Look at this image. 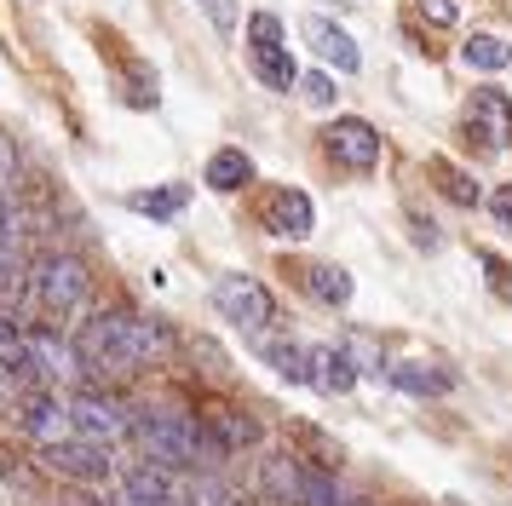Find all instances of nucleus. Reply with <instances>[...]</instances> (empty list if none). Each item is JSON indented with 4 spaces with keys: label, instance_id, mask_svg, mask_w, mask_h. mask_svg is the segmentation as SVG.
<instances>
[{
    "label": "nucleus",
    "instance_id": "f257e3e1",
    "mask_svg": "<svg viewBox=\"0 0 512 506\" xmlns=\"http://www.w3.org/2000/svg\"><path fill=\"white\" fill-rule=\"evenodd\" d=\"M75 340V386L121 391L127 374L162 363L173 351V328L162 317H144L133 305H104L70 334Z\"/></svg>",
    "mask_w": 512,
    "mask_h": 506
},
{
    "label": "nucleus",
    "instance_id": "f03ea898",
    "mask_svg": "<svg viewBox=\"0 0 512 506\" xmlns=\"http://www.w3.org/2000/svg\"><path fill=\"white\" fill-rule=\"evenodd\" d=\"M133 443H139L144 460H156L167 472H190V478L196 472H219L231 460V449L213 437V426L202 414L173 409V403H144V409H133Z\"/></svg>",
    "mask_w": 512,
    "mask_h": 506
},
{
    "label": "nucleus",
    "instance_id": "7ed1b4c3",
    "mask_svg": "<svg viewBox=\"0 0 512 506\" xmlns=\"http://www.w3.org/2000/svg\"><path fill=\"white\" fill-rule=\"evenodd\" d=\"M87 288H93V276H87V265H81V253H70V248L41 253V259L24 271V294L35 299V305H41V317L58 322V328H64L70 317H81Z\"/></svg>",
    "mask_w": 512,
    "mask_h": 506
},
{
    "label": "nucleus",
    "instance_id": "20e7f679",
    "mask_svg": "<svg viewBox=\"0 0 512 506\" xmlns=\"http://www.w3.org/2000/svg\"><path fill=\"white\" fill-rule=\"evenodd\" d=\"M70 432L93 437V443H121V437H133V409L110 386H75L70 391Z\"/></svg>",
    "mask_w": 512,
    "mask_h": 506
},
{
    "label": "nucleus",
    "instance_id": "39448f33",
    "mask_svg": "<svg viewBox=\"0 0 512 506\" xmlns=\"http://www.w3.org/2000/svg\"><path fill=\"white\" fill-rule=\"evenodd\" d=\"M213 305H219V317L225 322L248 328V334H259L265 322H277V294H271L259 276H242V271H231V276L213 282Z\"/></svg>",
    "mask_w": 512,
    "mask_h": 506
},
{
    "label": "nucleus",
    "instance_id": "423d86ee",
    "mask_svg": "<svg viewBox=\"0 0 512 506\" xmlns=\"http://www.w3.org/2000/svg\"><path fill=\"white\" fill-rule=\"evenodd\" d=\"M41 466H47L52 478L98 483L116 472V455H110V443H93V437H58V443L41 449Z\"/></svg>",
    "mask_w": 512,
    "mask_h": 506
},
{
    "label": "nucleus",
    "instance_id": "0eeeda50",
    "mask_svg": "<svg viewBox=\"0 0 512 506\" xmlns=\"http://www.w3.org/2000/svg\"><path fill=\"white\" fill-rule=\"evenodd\" d=\"M18 432H24L35 449L70 437V403H64L52 386H29L24 397H18Z\"/></svg>",
    "mask_w": 512,
    "mask_h": 506
},
{
    "label": "nucleus",
    "instance_id": "6e6552de",
    "mask_svg": "<svg viewBox=\"0 0 512 506\" xmlns=\"http://www.w3.org/2000/svg\"><path fill=\"white\" fill-rule=\"evenodd\" d=\"M466 138L478 150H507L512 144V98L501 87H478L466 98Z\"/></svg>",
    "mask_w": 512,
    "mask_h": 506
},
{
    "label": "nucleus",
    "instance_id": "1a4fd4ad",
    "mask_svg": "<svg viewBox=\"0 0 512 506\" xmlns=\"http://www.w3.org/2000/svg\"><path fill=\"white\" fill-rule=\"evenodd\" d=\"M116 506H185V489H179V472H167L156 460H133L121 472Z\"/></svg>",
    "mask_w": 512,
    "mask_h": 506
},
{
    "label": "nucleus",
    "instance_id": "9d476101",
    "mask_svg": "<svg viewBox=\"0 0 512 506\" xmlns=\"http://www.w3.org/2000/svg\"><path fill=\"white\" fill-rule=\"evenodd\" d=\"M323 150H328V161H334V167L369 173L374 161H380V133H374L369 121L346 115V121H328V127H323Z\"/></svg>",
    "mask_w": 512,
    "mask_h": 506
},
{
    "label": "nucleus",
    "instance_id": "9b49d317",
    "mask_svg": "<svg viewBox=\"0 0 512 506\" xmlns=\"http://www.w3.org/2000/svg\"><path fill=\"white\" fill-rule=\"evenodd\" d=\"M265 230H271L277 242H300V236H311V230H317V207H311V196L294 190V184H282L277 196L265 202Z\"/></svg>",
    "mask_w": 512,
    "mask_h": 506
},
{
    "label": "nucleus",
    "instance_id": "f8f14e48",
    "mask_svg": "<svg viewBox=\"0 0 512 506\" xmlns=\"http://www.w3.org/2000/svg\"><path fill=\"white\" fill-rule=\"evenodd\" d=\"M300 35H305V46L323 58V64H334V69H346V75H357V64H363V52H357V41H351L340 23H328V18H305L300 23Z\"/></svg>",
    "mask_w": 512,
    "mask_h": 506
},
{
    "label": "nucleus",
    "instance_id": "ddd939ff",
    "mask_svg": "<svg viewBox=\"0 0 512 506\" xmlns=\"http://www.w3.org/2000/svg\"><path fill=\"white\" fill-rule=\"evenodd\" d=\"M300 455H288V449H271V455L259 460V495L265 506H300Z\"/></svg>",
    "mask_w": 512,
    "mask_h": 506
},
{
    "label": "nucleus",
    "instance_id": "4468645a",
    "mask_svg": "<svg viewBox=\"0 0 512 506\" xmlns=\"http://www.w3.org/2000/svg\"><path fill=\"white\" fill-rule=\"evenodd\" d=\"M311 386L334 397L357 386V363L346 357V345H311Z\"/></svg>",
    "mask_w": 512,
    "mask_h": 506
},
{
    "label": "nucleus",
    "instance_id": "2eb2a0df",
    "mask_svg": "<svg viewBox=\"0 0 512 506\" xmlns=\"http://www.w3.org/2000/svg\"><path fill=\"white\" fill-rule=\"evenodd\" d=\"M254 351L265 357V363L277 368L282 380H294V386H311V351L305 345H294V340H282V334H254Z\"/></svg>",
    "mask_w": 512,
    "mask_h": 506
},
{
    "label": "nucleus",
    "instance_id": "dca6fc26",
    "mask_svg": "<svg viewBox=\"0 0 512 506\" xmlns=\"http://www.w3.org/2000/svg\"><path fill=\"white\" fill-rule=\"evenodd\" d=\"M300 506H357V495L340 483L334 466H311L305 460L300 466Z\"/></svg>",
    "mask_w": 512,
    "mask_h": 506
},
{
    "label": "nucleus",
    "instance_id": "f3484780",
    "mask_svg": "<svg viewBox=\"0 0 512 506\" xmlns=\"http://www.w3.org/2000/svg\"><path fill=\"white\" fill-rule=\"evenodd\" d=\"M386 380H392L397 391H409V397H443V391L455 386V374H449V368H432V363H392Z\"/></svg>",
    "mask_w": 512,
    "mask_h": 506
},
{
    "label": "nucleus",
    "instance_id": "a211bd4d",
    "mask_svg": "<svg viewBox=\"0 0 512 506\" xmlns=\"http://www.w3.org/2000/svg\"><path fill=\"white\" fill-rule=\"evenodd\" d=\"M202 179H208V190H219V196H236V190L254 184V161L242 156V150H213Z\"/></svg>",
    "mask_w": 512,
    "mask_h": 506
},
{
    "label": "nucleus",
    "instance_id": "6ab92c4d",
    "mask_svg": "<svg viewBox=\"0 0 512 506\" xmlns=\"http://www.w3.org/2000/svg\"><path fill=\"white\" fill-rule=\"evenodd\" d=\"M208 426H213V437L225 443V449H254L259 437H265V426H259L254 414H242V409H219V414H208Z\"/></svg>",
    "mask_w": 512,
    "mask_h": 506
},
{
    "label": "nucleus",
    "instance_id": "aec40b11",
    "mask_svg": "<svg viewBox=\"0 0 512 506\" xmlns=\"http://www.w3.org/2000/svg\"><path fill=\"white\" fill-rule=\"evenodd\" d=\"M190 202L185 184H162V190H139V196H127V207L133 213H150V219H179Z\"/></svg>",
    "mask_w": 512,
    "mask_h": 506
},
{
    "label": "nucleus",
    "instance_id": "412c9836",
    "mask_svg": "<svg viewBox=\"0 0 512 506\" xmlns=\"http://www.w3.org/2000/svg\"><path fill=\"white\" fill-rule=\"evenodd\" d=\"M185 506H248V501H242L219 472H196V478L185 483Z\"/></svg>",
    "mask_w": 512,
    "mask_h": 506
},
{
    "label": "nucleus",
    "instance_id": "4be33fe9",
    "mask_svg": "<svg viewBox=\"0 0 512 506\" xmlns=\"http://www.w3.org/2000/svg\"><path fill=\"white\" fill-rule=\"evenodd\" d=\"M254 75H259V81H265L271 92L300 87V69H294V58H288L282 46H271V52H254Z\"/></svg>",
    "mask_w": 512,
    "mask_h": 506
},
{
    "label": "nucleus",
    "instance_id": "5701e85b",
    "mask_svg": "<svg viewBox=\"0 0 512 506\" xmlns=\"http://www.w3.org/2000/svg\"><path fill=\"white\" fill-rule=\"evenodd\" d=\"M305 288L323 299V305H346L351 299V276L340 271V265H311V271H305Z\"/></svg>",
    "mask_w": 512,
    "mask_h": 506
},
{
    "label": "nucleus",
    "instance_id": "b1692460",
    "mask_svg": "<svg viewBox=\"0 0 512 506\" xmlns=\"http://www.w3.org/2000/svg\"><path fill=\"white\" fill-rule=\"evenodd\" d=\"M461 58L472 69H507L512 64V46L501 41V35H472V41L461 46Z\"/></svg>",
    "mask_w": 512,
    "mask_h": 506
},
{
    "label": "nucleus",
    "instance_id": "393cba45",
    "mask_svg": "<svg viewBox=\"0 0 512 506\" xmlns=\"http://www.w3.org/2000/svg\"><path fill=\"white\" fill-rule=\"evenodd\" d=\"M346 357L357 363V374H380V368H392L386 357H380V345H374L369 334H351V340H346Z\"/></svg>",
    "mask_w": 512,
    "mask_h": 506
},
{
    "label": "nucleus",
    "instance_id": "a878e982",
    "mask_svg": "<svg viewBox=\"0 0 512 506\" xmlns=\"http://www.w3.org/2000/svg\"><path fill=\"white\" fill-rule=\"evenodd\" d=\"M248 41H254V52L282 46V18L277 12H254V18H248Z\"/></svg>",
    "mask_w": 512,
    "mask_h": 506
},
{
    "label": "nucleus",
    "instance_id": "bb28decb",
    "mask_svg": "<svg viewBox=\"0 0 512 506\" xmlns=\"http://www.w3.org/2000/svg\"><path fill=\"white\" fill-rule=\"evenodd\" d=\"M300 98L311 104V110H328V104H334V81L311 69V75H300Z\"/></svg>",
    "mask_w": 512,
    "mask_h": 506
},
{
    "label": "nucleus",
    "instance_id": "cd10ccee",
    "mask_svg": "<svg viewBox=\"0 0 512 506\" xmlns=\"http://www.w3.org/2000/svg\"><path fill=\"white\" fill-rule=\"evenodd\" d=\"M443 196H455L461 207H478V184L466 179L461 167H443Z\"/></svg>",
    "mask_w": 512,
    "mask_h": 506
},
{
    "label": "nucleus",
    "instance_id": "c85d7f7f",
    "mask_svg": "<svg viewBox=\"0 0 512 506\" xmlns=\"http://www.w3.org/2000/svg\"><path fill=\"white\" fill-rule=\"evenodd\" d=\"M196 6H202V18H208L219 35H231L236 18H242V12H236V0H196Z\"/></svg>",
    "mask_w": 512,
    "mask_h": 506
},
{
    "label": "nucleus",
    "instance_id": "c756f323",
    "mask_svg": "<svg viewBox=\"0 0 512 506\" xmlns=\"http://www.w3.org/2000/svg\"><path fill=\"white\" fill-rule=\"evenodd\" d=\"M415 6H420V18L438 23V29H449V23L461 18V6H455V0H415Z\"/></svg>",
    "mask_w": 512,
    "mask_h": 506
},
{
    "label": "nucleus",
    "instance_id": "7c9ffc66",
    "mask_svg": "<svg viewBox=\"0 0 512 506\" xmlns=\"http://www.w3.org/2000/svg\"><path fill=\"white\" fill-rule=\"evenodd\" d=\"M24 380H18V374H12V368L0 363V409H18V397H24Z\"/></svg>",
    "mask_w": 512,
    "mask_h": 506
},
{
    "label": "nucleus",
    "instance_id": "2f4dec72",
    "mask_svg": "<svg viewBox=\"0 0 512 506\" xmlns=\"http://www.w3.org/2000/svg\"><path fill=\"white\" fill-rule=\"evenodd\" d=\"M409 230H415V248H438V225H432V219H426V213H409Z\"/></svg>",
    "mask_w": 512,
    "mask_h": 506
},
{
    "label": "nucleus",
    "instance_id": "473e14b6",
    "mask_svg": "<svg viewBox=\"0 0 512 506\" xmlns=\"http://www.w3.org/2000/svg\"><path fill=\"white\" fill-rule=\"evenodd\" d=\"M489 213H495V225L512 230V184H501L495 196H489Z\"/></svg>",
    "mask_w": 512,
    "mask_h": 506
},
{
    "label": "nucleus",
    "instance_id": "72a5a7b5",
    "mask_svg": "<svg viewBox=\"0 0 512 506\" xmlns=\"http://www.w3.org/2000/svg\"><path fill=\"white\" fill-rule=\"evenodd\" d=\"M334 6H357V0H334Z\"/></svg>",
    "mask_w": 512,
    "mask_h": 506
},
{
    "label": "nucleus",
    "instance_id": "f704fd0d",
    "mask_svg": "<svg viewBox=\"0 0 512 506\" xmlns=\"http://www.w3.org/2000/svg\"><path fill=\"white\" fill-rule=\"evenodd\" d=\"M0 173H6V150H0Z\"/></svg>",
    "mask_w": 512,
    "mask_h": 506
}]
</instances>
